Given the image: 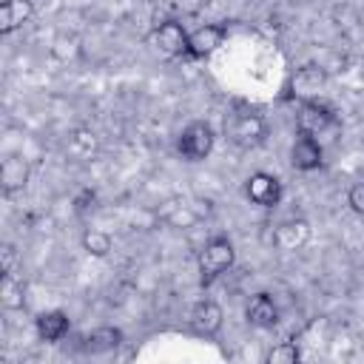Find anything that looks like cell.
<instances>
[{
  "mask_svg": "<svg viewBox=\"0 0 364 364\" xmlns=\"http://www.w3.org/2000/svg\"><path fill=\"white\" fill-rule=\"evenodd\" d=\"M233 259H236V250H233V242L228 236H213L202 245L199 250V279L202 284H210L213 279H219L225 270L233 267Z\"/></svg>",
  "mask_w": 364,
  "mask_h": 364,
  "instance_id": "obj_1",
  "label": "cell"
},
{
  "mask_svg": "<svg viewBox=\"0 0 364 364\" xmlns=\"http://www.w3.org/2000/svg\"><path fill=\"white\" fill-rule=\"evenodd\" d=\"M296 125H299V134H307V136H313V139H318V142L338 131L336 114H333L324 102H318V100H307V102L299 105Z\"/></svg>",
  "mask_w": 364,
  "mask_h": 364,
  "instance_id": "obj_2",
  "label": "cell"
},
{
  "mask_svg": "<svg viewBox=\"0 0 364 364\" xmlns=\"http://www.w3.org/2000/svg\"><path fill=\"white\" fill-rule=\"evenodd\" d=\"M213 142H216L213 128H210L208 122L196 119V122H191V125L179 134L176 148H179L182 159H188V162H199V159H205V156L213 151Z\"/></svg>",
  "mask_w": 364,
  "mask_h": 364,
  "instance_id": "obj_3",
  "label": "cell"
},
{
  "mask_svg": "<svg viewBox=\"0 0 364 364\" xmlns=\"http://www.w3.org/2000/svg\"><path fill=\"white\" fill-rule=\"evenodd\" d=\"M324 85H327V71H324L321 65H313V63L299 65V68L290 74V80H287L290 97H296V100H301V102L316 100Z\"/></svg>",
  "mask_w": 364,
  "mask_h": 364,
  "instance_id": "obj_4",
  "label": "cell"
},
{
  "mask_svg": "<svg viewBox=\"0 0 364 364\" xmlns=\"http://www.w3.org/2000/svg\"><path fill=\"white\" fill-rule=\"evenodd\" d=\"M151 43H154V48H156L159 54H165V57H182V54H188V31H185V26L176 23V20L159 23V26L154 28V34H151Z\"/></svg>",
  "mask_w": 364,
  "mask_h": 364,
  "instance_id": "obj_5",
  "label": "cell"
},
{
  "mask_svg": "<svg viewBox=\"0 0 364 364\" xmlns=\"http://www.w3.org/2000/svg\"><path fill=\"white\" fill-rule=\"evenodd\" d=\"M245 193L259 208H276L282 202V182L273 173H267V171H256V173L247 176Z\"/></svg>",
  "mask_w": 364,
  "mask_h": 364,
  "instance_id": "obj_6",
  "label": "cell"
},
{
  "mask_svg": "<svg viewBox=\"0 0 364 364\" xmlns=\"http://www.w3.org/2000/svg\"><path fill=\"white\" fill-rule=\"evenodd\" d=\"M270 242L282 250V253H296L310 242V222L307 219H284L273 228Z\"/></svg>",
  "mask_w": 364,
  "mask_h": 364,
  "instance_id": "obj_7",
  "label": "cell"
},
{
  "mask_svg": "<svg viewBox=\"0 0 364 364\" xmlns=\"http://www.w3.org/2000/svg\"><path fill=\"white\" fill-rule=\"evenodd\" d=\"M264 134H267V125H264V119H262L259 114H239V117L230 122V128H228L230 142L239 145V148H253V145H259V142L264 139Z\"/></svg>",
  "mask_w": 364,
  "mask_h": 364,
  "instance_id": "obj_8",
  "label": "cell"
},
{
  "mask_svg": "<svg viewBox=\"0 0 364 364\" xmlns=\"http://www.w3.org/2000/svg\"><path fill=\"white\" fill-rule=\"evenodd\" d=\"M191 330L196 333V336H205V338H213L219 330H222V324H225V313H222V307L216 304V301H210V299H205V301H199L193 310H191Z\"/></svg>",
  "mask_w": 364,
  "mask_h": 364,
  "instance_id": "obj_9",
  "label": "cell"
},
{
  "mask_svg": "<svg viewBox=\"0 0 364 364\" xmlns=\"http://www.w3.org/2000/svg\"><path fill=\"white\" fill-rule=\"evenodd\" d=\"M321 156H324V145L307 134H299V139L290 148V165L296 171H304V173L321 168Z\"/></svg>",
  "mask_w": 364,
  "mask_h": 364,
  "instance_id": "obj_10",
  "label": "cell"
},
{
  "mask_svg": "<svg viewBox=\"0 0 364 364\" xmlns=\"http://www.w3.org/2000/svg\"><path fill=\"white\" fill-rule=\"evenodd\" d=\"M28 176H31V168H28V162L23 156L11 154V156L3 159V165H0V188H3L6 196L23 191L28 185Z\"/></svg>",
  "mask_w": 364,
  "mask_h": 364,
  "instance_id": "obj_11",
  "label": "cell"
},
{
  "mask_svg": "<svg viewBox=\"0 0 364 364\" xmlns=\"http://www.w3.org/2000/svg\"><path fill=\"white\" fill-rule=\"evenodd\" d=\"M222 40H225V28H222V26H213V23L199 26L196 31L188 34V54L202 60V57L213 54V51L222 46Z\"/></svg>",
  "mask_w": 364,
  "mask_h": 364,
  "instance_id": "obj_12",
  "label": "cell"
},
{
  "mask_svg": "<svg viewBox=\"0 0 364 364\" xmlns=\"http://www.w3.org/2000/svg\"><path fill=\"white\" fill-rule=\"evenodd\" d=\"M245 316H247V321H250L253 327L267 330V327H273V324L279 321V304L273 301L270 293H256V296L247 301Z\"/></svg>",
  "mask_w": 364,
  "mask_h": 364,
  "instance_id": "obj_13",
  "label": "cell"
},
{
  "mask_svg": "<svg viewBox=\"0 0 364 364\" xmlns=\"http://www.w3.org/2000/svg\"><path fill=\"white\" fill-rule=\"evenodd\" d=\"M34 17L31 0H3L0 3V34H11Z\"/></svg>",
  "mask_w": 364,
  "mask_h": 364,
  "instance_id": "obj_14",
  "label": "cell"
},
{
  "mask_svg": "<svg viewBox=\"0 0 364 364\" xmlns=\"http://www.w3.org/2000/svg\"><path fill=\"white\" fill-rule=\"evenodd\" d=\"M68 330H71V321H68V316L63 310H46V313L37 316V336L46 344L60 341Z\"/></svg>",
  "mask_w": 364,
  "mask_h": 364,
  "instance_id": "obj_15",
  "label": "cell"
},
{
  "mask_svg": "<svg viewBox=\"0 0 364 364\" xmlns=\"http://www.w3.org/2000/svg\"><path fill=\"white\" fill-rule=\"evenodd\" d=\"M119 344H122V333H119L117 327H97V330H91V333L82 338V350H85V353H94V355L111 353V350H117Z\"/></svg>",
  "mask_w": 364,
  "mask_h": 364,
  "instance_id": "obj_16",
  "label": "cell"
},
{
  "mask_svg": "<svg viewBox=\"0 0 364 364\" xmlns=\"http://www.w3.org/2000/svg\"><path fill=\"white\" fill-rule=\"evenodd\" d=\"M0 304L6 310H23L26 307V287L20 279H14V273H6L0 282Z\"/></svg>",
  "mask_w": 364,
  "mask_h": 364,
  "instance_id": "obj_17",
  "label": "cell"
},
{
  "mask_svg": "<svg viewBox=\"0 0 364 364\" xmlns=\"http://www.w3.org/2000/svg\"><path fill=\"white\" fill-rule=\"evenodd\" d=\"M111 236L105 233V230H100V228H88L85 233H82V250L85 253H91V256H97V259H102V256H108L111 253Z\"/></svg>",
  "mask_w": 364,
  "mask_h": 364,
  "instance_id": "obj_18",
  "label": "cell"
},
{
  "mask_svg": "<svg viewBox=\"0 0 364 364\" xmlns=\"http://www.w3.org/2000/svg\"><path fill=\"white\" fill-rule=\"evenodd\" d=\"M299 358H301V350H299L296 341H279V344L270 347L267 355H264L267 364H296Z\"/></svg>",
  "mask_w": 364,
  "mask_h": 364,
  "instance_id": "obj_19",
  "label": "cell"
},
{
  "mask_svg": "<svg viewBox=\"0 0 364 364\" xmlns=\"http://www.w3.org/2000/svg\"><path fill=\"white\" fill-rule=\"evenodd\" d=\"M94 148H97V139H94V134H91L88 128L74 131V134H71V139H68V151H71V154H77V156H91V154H94Z\"/></svg>",
  "mask_w": 364,
  "mask_h": 364,
  "instance_id": "obj_20",
  "label": "cell"
},
{
  "mask_svg": "<svg viewBox=\"0 0 364 364\" xmlns=\"http://www.w3.org/2000/svg\"><path fill=\"white\" fill-rule=\"evenodd\" d=\"M14 267H17V250H14V245H3L0 247V270H3V276L6 273H14Z\"/></svg>",
  "mask_w": 364,
  "mask_h": 364,
  "instance_id": "obj_21",
  "label": "cell"
},
{
  "mask_svg": "<svg viewBox=\"0 0 364 364\" xmlns=\"http://www.w3.org/2000/svg\"><path fill=\"white\" fill-rule=\"evenodd\" d=\"M347 205L364 216V182H355L350 191H347Z\"/></svg>",
  "mask_w": 364,
  "mask_h": 364,
  "instance_id": "obj_22",
  "label": "cell"
}]
</instances>
